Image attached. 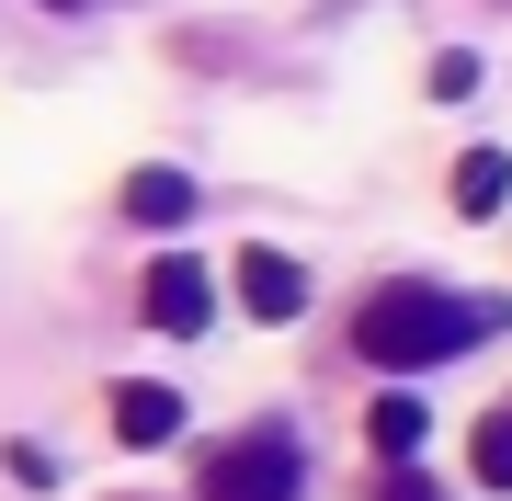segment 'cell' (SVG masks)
<instances>
[{
	"label": "cell",
	"mask_w": 512,
	"mask_h": 501,
	"mask_svg": "<svg viewBox=\"0 0 512 501\" xmlns=\"http://www.w3.org/2000/svg\"><path fill=\"white\" fill-rule=\"evenodd\" d=\"M490 331H501V297H456V285H421V274L376 285L365 319H353L365 365H387V376H421V365H444V353H467Z\"/></svg>",
	"instance_id": "1"
},
{
	"label": "cell",
	"mask_w": 512,
	"mask_h": 501,
	"mask_svg": "<svg viewBox=\"0 0 512 501\" xmlns=\"http://www.w3.org/2000/svg\"><path fill=\"white\" fill-rule=\"evenodd\" d=\"M194 490L205 501H296L308 490V456H296L285 422H251V433H228V445L194 467Z\"/></svg>",
	"instance_id": "2"
},
{
	"label": "cell",
	"mask_w": 512,
	"mask_h": 501,
	"mask_svg": "<svg viewBox=\"0 0 512 501\" xmlns=\"http://www.w3.org/2000/svg\"><path fill=\"white\" fill-rule=\"evenodd\" d=\"M137 319H148V331H171V342H194L205 319H217V274H205L194 251H160V262H148V285H137Z\"/></svg>",
	"instance_id": "3"
},
{
	"label": "cell",
	"mask_w": 512,
	"mask_h": 501,
	"mask_svg": "<svg viewBox=\"0 0 512 501\" xmlns=\"http://www.w3.org/2000/svg\"><path fill=\"white\" fill-rule=\"evenodd\" d=\"M239 308H251V319H274V331H285V319L308 308V274H296L285 251H239Z\"/></svg>",
	"instance_id": "4"
},
{
	"label": "cell",
	"mask_w": 512,
	"mask_h": 501,
	"mask_svg": "<svg viewBox=\"0 0 512 501\" xmlns=\"http://www.w3.org/2000/svg\"><path fill=\"white\" fill-rule=\"evenodd\" d=\"M114 433H126V445H171V433H183V399H171L160 376H126V388H114Z\"/></svg>",
	"instance_id": "5"
},
{
	"label": "cell",
	"mask_w": 512,
	"mask_h": 501,
	"mask_svg": "<svg viewBox=\"0 0 512 501\" xmlns=\"http://www.w3.org/2000/svg\"><path fill=\"white\" fill-rule=\"evenodd\" d=\"M126 217H137V228H183V217H194V171H171V160L126 171Z\"/></svg>",
	"instance_id": "6"
},
{
	"label": "cell",
	"mask_w": 512,
	"mask_h": 501,
	"mask_svg": "<svg viewBox=\"0 0 512 501\" xmlns=\"http://www.w3.org/2000/svg\"><path fill=\"white\" fill-rule=\"evenodd\" d=\"M501 205H512V160L501 149H467L456 160V217H501Z\"/></svg>",
	"instance_id": "7"
},
{
	"label": "cell",
	"mask_w": 512,
	"mask_h": 501,
	"mask_svg": "<svg viewBox=\"0 0 512 501\" xmlns=\"http://www.w3.org/2000/svg\"><path fill=\"white\" fill-rule=\"evenodd\" d=\"M421 433H433V422H421V399H410V388H387V399H376V410H365V445H376V456H387V467H399V456H410V445H421Z\"/></svg>",
	"instance_id": "8"
},
{
	"label": "cell",
	"mask_w": 512,
	"mask_h": 501,
	"mask_svg": "<svg viewBox=\"0 0 512 501\" xmlns=\"http://www.w3.org/2000/svg\"><path fill=\"white\" fill-rule=\"evenodd\" d=\"M467 467H478L490 490H512V410H490V422L467 433Z\"/></svg>",
	"instance_id": "9"
},
{
	"label": "cell",
	"mask_w": 512,
	"mask_h": 501,
	"mask_svg": "<svg viewBox=\"0 0 512 501\" xmlns=\"http://www.w3.org/2000/svg\"><path fill=\"white\" fill-rule=\"evenodd\" d=\"M365 501H444V490H433V479H421V467H410V456H399V467H387V479H376V490H365Z\"/></svg>",
	"instance_id": "10"
},
{
	"label": "cell",
	"mask_w": 512,
	"mask_h": 501,
	"mask_svg": "<svg viewBox=\"0 0 512 501\" xmlns=\"http://www.w3.org/2000/svg\"><path fill=\"white\" fill-rule=\"evenodd\" d=\"M35 12H92V0H35Z\"/></svg>",
	"instance_id": "11"
}]
</instances>
